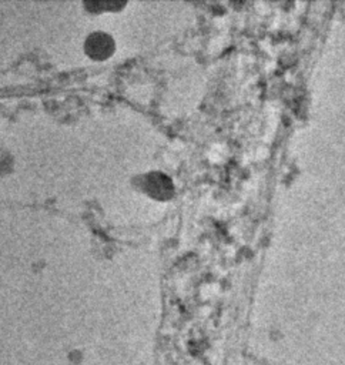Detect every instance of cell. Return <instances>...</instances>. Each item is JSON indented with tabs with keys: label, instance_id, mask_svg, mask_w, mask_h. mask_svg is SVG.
Returning a JSON list of instances; mask_svg holds the SVG:
<instances>
[{
	"label": "cell",
	"instance_id": "1",
	"mask_svg": "<svg viewBox=\"0 0 345 365\" xmlns=\"http://www.w3.org/2000/svg\"><path fill=\"white\" fill-rule=\"evenodd\" d=\"M140 185L153 198L168 200L174 194V184L170 177L160 171H151L140 178Z\"/></svg>",
	"mask_w": 345,
	"mask_h": 365
},
{
	"label": "cell",
	"instance_id": "2",
	"mask_svg": "<svg viewBox=\"0 0 345 365\" xmlns=\"http://www.w3.org/2000/svg\"><path fill=\"white\" fill-rule=\"evenodd\" d=\"M114 50L113 38L105 33H93L86 41V51L93 58H105Z\"/></svg>",
	"mask_w": 345,
	"mask_h": 365
}]
</instances>
